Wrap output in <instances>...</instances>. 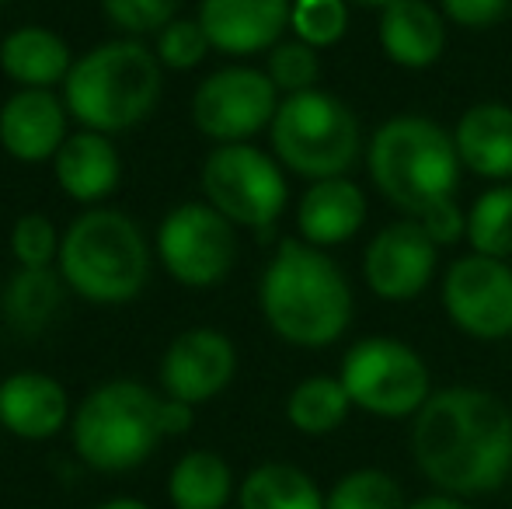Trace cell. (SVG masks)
I'll return each mask as SVG.
<instances>
[{
    "instance_id": "1",
    "label": "cell",
    "mask_w": 512,
    "mask_h": 509,
    "mask_svg": "<svg viewBox=\"0 0 512 509\" xmlns=\"http://www.w3.org/2000/svg\"><path fill=\"white\" fill-rule=\"evenodd\" d=\"M411 457L446 496H488L512 475V408L481 387H446L411 422Z\"/></svg>"
},
{
    "instance_id": "2",
    "label": "cell",
    "mask_w": 512,
    "mask_h": 509,
    "mask_svg": "<svg viewBox=\"0 0 512 509\" xmlns=\"http://www.w3.org/2000/svg\"><path fill=\"white\" fill-rule=\"evenodd\" d=\"M258 304L272 332L300 349L331 346L352 321V290L335 258L293 238L265 265Z\"/></svg>"
},
{
    "instance_id": "3",
    "label": "cell",
    "mask_w": 512,
    "mask_h": 509,
    "mask_svg": "<svg viewBox=\"0 0 512 509\" xmlns=\"http://www.w3.org/2000/svg\"><path fill=\"white\" fill-rule=\"evenodd\" d=\"M164 95L161 60L136 39H112L74 60L63 81L70 119L95 133H126L150 119Z\"/></svg>"
},
{
    "instance_id": "4",
    "label": "cell",
    "mask_w": 512,
    "mask_h": 509,
    "mask_svg": "<svg viewBox=\"0 0 512 509\" xmlns=\"http://www.w3.org/2000/svg\"><path fill=\"white\" fill-rule=\"evenodd\" d=\"M370 178L377 192L411 220L453 199L460 157L453 133L425 116H394L370 140Z\"/></svg>"
},
{
    "instance_id": "5",
    "label": "cell",
    "mask_w": 512,
    "mask_h": 509,
    "mask_svg": "<svg viewBox=\"0 0 512 509\" xmlns=\"http://www.w3.org/2000/svg\"><path fill=\"white\" fill-rule=\"evenodd\" d=\"M60 276L88 304L119 307L143 293L150 279V245L133 217L122 210L81 213L60 245Z\"/></svg>"
},
{
    "instance_id": "6",
    "label": "cell",
    "mask_w": 512,
    "mask_h": 509,
    "mask_svg": "<svg viewBox=\"0 0 512 509\" xmlns=\"http://www.w3.org/2000/svg\"><path fill=\"white\" fill-rule=\"evenodd\" d=\"M161 401V394L147 384L126 377L98 384L70 419L77 457L102 475L140 468L164 440Z\"/></svg>"
},
{
    "instance_id": "7",
    "label": "cell",
    "mask_w": 512,
    "mask_h": 509,
    "mask_svg": "<svg viewBox=\"0 0 512 509\" xmlns=\"http://www.w3.org/2000/svg\"><path fill=\"white\" fill-rule=\"evenodd\" d=\"M279 164L310 182L345 178L363 154V129L342 98L328 91H300L279 102L269 126Z\"/></svg>"
},
{
    "instance_id": "8",
    "label": "cell",
    "mask_w": 512,
    "mask_h": 509,
    "mask_svg": "<svg viewBox=\"0 0 512 509\" xmlns=\"http://www.w3.org/2000/svg\"><path fill=\"white\" fill-rule=\"evenodd\" d=\"M338 381L349 391L352 408L377 419H415L418 408L432 398V377L425 360L398 339H359L345 353Z\"/></svg>"
},
{
    "instance_id": "9",
    "label": "cell",
    "mask_w": 512,
    "mask_h": 509,
    "mask_svg": "<svg viewBox=\"0 0 512 509\" xmlns=\"http://www.w3.org/2000/svg\"><path fill=\"white\" fill-rule=\"evenodd\" d=\"M206 203L220 210L234 227L265 231L286 206L283 164L251 143H220L203 164Z\"/></svg>"
},
{
    "instance_id": "10",
    "label": "cell",
    "mask_w": 512,
    "mask_h": 509,
    "mask_svg": "<svg viewBox=\"0 0 512 509\" xmlns=\"http://www.w3.org/2000/svg\"><path fill=\"white\" fill-rule=\"evenodd\" d=\"M157 255L175 283L206 290L230 276L237 262V231L209 203H182L161 220Z\"/></svg>"
},
{
    "instance_id": "11",
    "label": "cell",
    "mask_w": 512,
    "mask_h": 509,
    "mask_svg": "<svg viewBox=\"0 0 512 509\" xmlns=\"http://www.w3.org/2000/svg\"><path fill=\"white\" fill-rule=\"evenodd\" d=\"M279 102V88L265 70L223 67L213 70L192 95V123L216 147L248 143L255 133L272 126Z\"/></svg>"
},
{
    "instance_id": "12",
    "label": "cell",
    "mask_w": 512,
    "mask_h": 509,
    "mask_svg": "<svg viewBox=\"0 0 512 509\" xmlns=\"http://www.w3.org/2000/svg\"><path fill=\"white\" fill-rule=\"evenodd\" d=\"M443 307L464 335L499 342L512 335V269L502 258L464 255L443 276Z\"/></svg>"
},
{
    "instance_id": "13",
    "label": "cell",
    "mask_w": 512,
    "mask_h": 509,
    "mask_svg": "<svg viewBox=\"0 0 512 509\" xmlns=\"http://www.w3.org/2000/svg\"><path fill=\"white\" fill-rule=\"evenodd\" d=\"M237 374V349L216 328H189L182 332L161 360V391L164 398L185 405H206L223 394Z\"/></svg>"
},
{
    "instance_id": "14",
    "label": "cell",
    "mask_w": 512,
    "mask_h": 509,
    "mask_svg": "<svg viewBox=\"0 0 512 509\" xmlns=\"http://www.w3.org/2000/svg\"><path fill=\"white\" fill-rule=\"evenodd\" d=\"M439 245L418 220H394L370 241L363 255V276L384 300H415L432 283Z\"/></svg>"
},
{
    "instance_id": "15",
    "label": "cell",
    "mask_w": 512,
    "mask_h": 509,
    "mask_svg": "<svg viewBox=\"0 0 512 509\" xmlns=\"http://www.w3.org/2000/svg\"><path fill=\"white\" fill-rule=\"evenodd\" d=\"M290 11L293 0H203L196 18L216 53L255 56L283 42Z\"/></svg>"
},
{
    "instance_id": "16",
    "label": "cell",
    "mask_w": 512,
    "mask_h": 509,
    "mask_svg": "<svg viewBox=\"0 0 512 509\" xmlns=\"http://www.w3.org/2000/svg\"><path fill=\"white\" fill-rule=\"evenodd\" d=\"M67 102L53 91L18 88L0 109V147L21 164L53 161L67 140Z\"/></svg>"
},
{
    "instance_id": "17",
    "label": "cell",
    "mask_w": 512,
    "mask_h": 509,
    "mask_svg": "<svg viewBox=\"0 0 512 509\" xmlns=\"http://www.w3.org/2000/svg\"><path fill=\"white\" fill-rule=\"evenodd\" d=\"M70 394L56 377L39 370H21L0 381V426L28 443L53 440L70 426Z\"/></svg>"
},
{
    "instance_id": "18",
    "label": "cell",
    "mask_w": 512,
    "mask_h": 509,
    "mask_svg": "<svg viewBox=\"0 0 512 509\" xmlns=\"http://www.w3.org/2000/svg\"><path fill=\"white\" fill-rule=\"evenodd\" d=\"M56 185L63 196L74 203L95 206L115 192L122 178V157L115 150L112 136L95 133V129H81L63 140V147L53 157Z\"/></svg>"
},
{
    "instance_id": "19",
    "label": "cell",
    "mask_w": 512,
    "mask_h": 509,
    "mask_svg": "<svg viewBox=\"0 0 512 509\" xmlns=\"http://www.w3.org/2000/svg\"><path fill=\"white\" fill-rule=\"evenodd\" d=\"M380 46L405 70H425L446 49V14L429 0H394L380 11Z\"/></svg>"
},
{
    "instance_id": "20",
    "label": "cell",
    "mask_w": 512,
    "mask_h": 509,
    "mask_svg": "<svg viewBox=\"0 0 512 509\" xmlns=\"http://www.w3.org/2000/svg\"><path fill=\"white\" fill-rule=\"evenodd\" d=\"M366 224V196L349 178H324L310 182L297 206L300 238L314 248H331L356 238V231Z\"/></svg>"
},
{
    "instance_id": "21",
    "label": "cell",
    "mask_w": 512,
    "mask_h": 509,
    "mask_svg": "<svg viewBox=\"0 0 512 509\" xmlns=\"http://www.w3.org/2000/svg\"><path fill=\"white\" fill-rule=\"evenodd\" d=\"M457 157L471 175L506 182L512 178V105L478 102L453 129Z\"/></svg>"
},
{
    "instance_id": "22",
    "label": "cell",
    "mask_w": 512,
    "mask_h": 509,
    "mask_svg": "<svg viewBox=\"0 0 512 509\" xmlns=\"http://www.w3.org/2000/svg\"><path fill=\"white\" fill-rule=\"evenodd\" d=\"M0 70L11 77L18 88H42L53 91L74 70L70 46L56 32L42 25H21L4 35L0 42Z\"/></svg>"
},
{
    "instance_id": "23",
    "label": "cell",
    "mask_w": 512,
    "mask_h": 509,
    "mask_svg": "<svg viewBox=\"0 0 512 509\" xmlns=\"http://www.w3.org/2000/svg\"><path fill=\"white\" fill-rule=\"evenodd\" d=\"M63 293H67V283H63L60 269H18L7 279L0 311L18 335H39L56 321Z\"/></svg>"
},
{
    "instance_id": "24",
    "label": "cell",
    "mask_w": 512,
    "mask_h": 509,
    "mask_svg": "<svg viewBox=\"0 0 512 509\" xmlns=\"http://www.w3.org/2000/svg\"><path fill=\"white\" fill-rule=\"evenodd\" d=\"M237 509H328L317 482L297 464H258L237 485Z\"/></svg>"
},
{
    "instance_id": "25",
    "label": "cell",
    "mask_w": 512,
    "mask_h": 509,
    "mask_svg": "<svg viewBox=\"0 0 512 509\" xmlns=\"http://www.w3.org/2000/svg\"><path fill=\"white\" fill-rule=\"evenodd\" d=\"M234 496V471L216 450H189L168 475V499L175 509H227Z\"/></svg>"
},
{
    "instance_id": "26",
    "label": "cell",
    "mask_w": 512,
    "mask_h": 509,
    "mask_svg": "<svg viewBox=\"0 0 512 509\" xmlns=\"http://www.w3.org/2000/svg\"><path fill=\"white\" fill-rule=\"evenodd\" d=\"M352 398L338 377H304L286 398V419L304 436H328L349 419Z\"/></svg>"
},
{
    "instance_id": "27",
    "label": "cell",
    "mask_w": 512,
    "mask_h": 509,
    "mask_svg": "<svg viewBox=\"0 0 512 509\" xmlns=\"http://www.w3.org/2000/svg\"><path fill=\"white\" fill-rule=\"evenodd\" d=\"M467 245L474 255L512 258V185H495L481 199H474L467 213Z\"/></svg>"
},
{
    "instance_id": "28",
    "label": "cell",
    "mask_w": 512,
    "mask_h": 509,
    "mask_svg": "<svg viewBox=\"0 0 512 509\" xmlns=\"http://www.w3.org/2000/svg\"><path fill=\"white\" fill-rule=\"evenodd\" d=\"M328 509H408L405 492L387 471L359 468L338 478L328 492Z\"/></svg>"
},
{
    "instance_id": "29",
    "label": "cell",
    "mask_w": 512,
    "mask_h": 509,
    "mask_svg": "<svg viewBox=\"0 0 512 509\" xmlns=\"http://www.w3.org/2000/svg\"><path fill=\"white\" fill-rule=\"evenodd\" d=\"M290 28L314 49L335 46L349 28V0H293Z\"/></svg>"
},
{
    "instance_id": "30",
    "label": "cell",
    "mask_w": 512,
    "mask_h": 509,
    "mask_svg": "<svg viewBox=\"0 0 512 509\" xmlns=\"http://www.w3.org/2000/svg\"><path fill=\"white\" fill-rule=\"evenodd\" d=\"M63 238L56 234L53 220L42 213H25L11 227V255L18 269H53L60 258Z\"/></svg>"
},
{
    "instance_id": "31",
    "label": "cell",
    "mask_w": 512,
    "mask_h": 509,
    "mask_svg": "<svg viewBox=\"0 0 512 509\" xmlns=\"http://www.w3.org/2000/svg\"><path fill=\"white\" fill-rule=\"evenodd\" d=\"M265 74L272 77V84L279 88V95H300V91L317 88V74H321V60L317 49L307 42H279L276 49H269V67Z\"/></svg>"
},
{
    "instance_id": "32",
    "label": "cell",
    "mask_w": 512,
    "mask_h": 509,
    "mask_svg": "<svg viewBox=\"0 0 512 509\" xmlns=\"http://www.w3.org/2000/svg\"><path fill=\"white\" fill-rule=\"evenodd\" d=\"M209 49L213 46H209V35L203 32L199 18H175L171 25H164L161 32H157L154 53H157V60H161V67L192 70L206 60Z\"/></svg>"
},
{
    "instance_id": "33",
    "label": "cell",
    "mask_w": 512,
    "mask_h": 509,
    "mask_svg": "<svg viewBox=\"0 0 512 509\" xmlns=\"http://www.w3.org/2000/svg\"><path fill=\"white\" fill-rule=\"evenodd\" d=\"M102 11L119 32L133 39L171 25L178 18V0H102Z\"/></svg>"
},
{
    "instance_id": "34",
    "label": "cell",
    "mask_w": 512,
    "mask_h": 509,
    "mask_svg": "<svg viewBox=\"0 0 512 509\" xmlns=\"http://www.w3.org/2000/svg\"><path fill=\"white\" fill-rule=\"evenodd\" d=\"M512 0H439L446 21L460 28H492L509 14Z\"/></svg>"
},
{
    "instance_id": "35",
    "label": "cell",
    "mask_w": 512,
    "mask_h": 509,
    "mask_svg": "<svg viewBox=\"0 0 512 509\" xmlns=\"http://www.w3.org/2000/svg\"><path fill=\"white\" fill-rule=\"evenodd\" d=\"M418 224L425 227V234H429V238L436 241L439 248L453 245V241H460V238H467V213L460 210L453 199L432 206L425 217H418Z\"/></svg>"
},
{
    "instance_id": "36",
    "label": "cell",
    "mask_w": 512,
    "mask_h": 509,
    "mask_svg": "<svg viewBox=\"0 0 512 509\" xmlns=\"http://www.w3.org/2000/svg\"><path fill=\"white\" fill-rule=\"evenodd\" d=\"M196 422V408L185 405V401L175 398H164L161 401V429L164 436H185Z\"/></svg>"
},
{
    "instance_id": "37",
    "label": "cell",
    "mask_w": 512,
    "mask_h": 509,
    "mask_svg": "<svg viewBox=\"0 0 512 509\" xmlns=\"http://www.w3.org/2000/svg\"><path fill=\"white\" fill-rule=\"evenodd\" d=\"M408 509H471L464 499L446 496V492H432V496H422L415 503H408Z\"/></svg>"
},
{
    "instance_id": "38",
    "label": "cell",
    "mask_w": 512,
    "mask_h": 509,
    "mask_svg": "<svg viewBox=\"0 0 512 509\" xmlns=\"http://www.w3.org/2000/svg\"><path fill=\"white\" fill-rule=\"evenodd\" d=\"M95 509H150L143 499H133V496H115V499H105V503H98Z\"/></svg>"
},
{
    "instance_id": "39",
    "label": "cell",
    "mask_w": 512,
    "mask_h": 509,
    "mask_svg": "<svg viewBox=\"0 0 512 509\" xmlns=\"http://www.w3.org/2000/svg\"><path fill=\"white\" fill-rule=\"evenodd\" d=\"M352 4H363V7H380L384 11L387 4H394V0H352Z\"/></svg>"
},
{
    "instance_id": "40",
    "label": "cell",
    "mask_w": 512,
    "mask_h": 509,
    "mask_svg": "<svg viewBox=\"0 0 512 509\" xmlns=\"http://www.w3.org/2000/svg\"><path fill=\"white\" fill-rule=\"evenodd\" d=\"M0 4H11V0H0Z\"/></svg>"
}]
</instances>
